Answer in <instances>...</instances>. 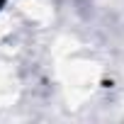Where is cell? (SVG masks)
Instances as JSON below:
<instances>
[{
	"instance_id": "obj_1",
	"label": "cell",
	"mask_w": 124,
	"mask_h": 124,
	"mask_svg": "<svg viewBox=\"0 0 124 124\" xmlns=\"http://www.w3.org/2000/svg\"><path fill=\"white\" fill-rule=\"evenodd\" d=\"M5 3H8V0H0V10H3V5H5Z\"/></svg>"
}]
</instances>
